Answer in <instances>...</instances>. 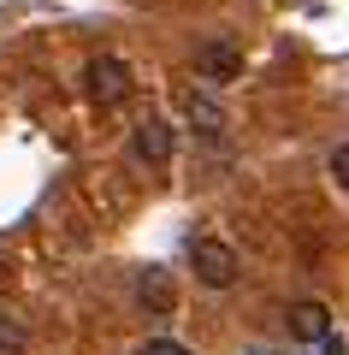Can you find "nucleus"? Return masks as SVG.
I'll use <instances>...</instances> for the list:
<instances>
[{
	"label": "nucleus",
	"instance_id": "1",
	"mask_svg": "<svg viewBox=\"0 0 349 355\" xmlns=\"http://www.w3.org/2000/svg\"><path fill=\"white\" fill-rule=\"evenodd\" d=\"M189 266H196V279L207 284V291H231L237 284V249L225 237H189Z\"/></svg>",
	"mask_w": 349,
	"mask_h": 355
},
{
	"label": "nucleus",
	"instance_id": "2",
	"mask_svg": "<svg viewBox=\"0 0 349 355\" xmlns=\"http://www.w3.org/2000/svg\"><path fill=\"white\" fill-rule=\"evenodd\" d=\"M196 77H207L213 89L237 83V77H243V48H237V42H225V36H207L196 48Z\"/></svg>",
	"mask_w": 349,
	"mask_h": 355
},
{
	"label": "nucleus",
	"instance_id": "3",
	"mask_svg": "<svg viewBox=\"0 0 349 355\" xmlns=\"http://www.w3.org/2000/svg\"><path fill=\"white\" fill-rule=\"evenodd\" d=\"M130 160H142V166L172 160V125H166L160 113H142L137 125H130Z\"/></svg>",
	"mask_w": 349,
	"mask_h": 355
},
{
	"label": "nucleus",
	"instance_id": "4",
	"mask_svg": "<svg viewBox=\"0 0 349 355\" xmlns=\"http://www.w3.org/2000/svg\"><path fill=\"white\" fill-rule=\"evenodd\" d=\"M89 95H95L101 107H119L130 95V65L112 60V53H101V60H89Z\"/></svg>",
	"mask_w": 349,
	"mask_h": 355
},
{
	"label": "nucleus",
	"instance_id": "5",
	"mask_svg": "<svg viewBox=\"0 0 349 355\" xmlns=\"http://www.w3.org/2000/svg\"><path fill=\"white\" fill-rule=\"evenodd\" d=\"M284 326H290V338H302V343H325L332 338V308L325 302H290L284 308Z\"/></svg>",
	"mask_w": 349,
	"mask_h": 355
},
{
	"label": "nucleus",
	"instance_id": "6",
	"mask_svg": "<svg viewBox=\"0 0 349 355\" xmlns=\"http://www.w3.org/2000/svg\"><path fill=\"white\" fill-rule=\"evenodd\" d=\"M137 308L142 314H172L178 308V291H172V272L166 266H142L137 272Z\"/></svg>",
	"mask_w": 349,
	"mask_h": 355
},
{
	"label": "nucleus",
	"instance_id": "7",
	"mask_svg": "<svg viewBox=\"0 0 349 355\" xmlns=\"http://www.w3.org/2000/svg\"><path fill=\"white\" fill-rule=\"evenodd\" d=\"M184 119L201 130V137H219V130H225V107L213 101L207 89H189V95H184Z\"/></svg>",
	"mask_w": 349,
	"mask_h": 355
},
{
	"label": "nucleus",
	"instance_id": "8",
	"mask_svg": "<svg viewBox=\"0 0 349 355\" xmlns=\"http://www.w3.org/2000/svg\"><path fill=\"white\" fill-rule=\"evenodd\" d=\"M24 349H30V331H24V320L0 314V355H24Z\"/></svg>",
	"mask_w": 349,
	"mask_h": 355
},
{
	"label": "nucleus",
	"instance_id": "9",
	"mask_svg": "<svg viewBox=\"0 0 349 355\" xmlns=\"http://www.w3.org/2000/svg\"><path fill=\"white\" fill-rule=\"evenodd\" d=\"M137 355H189V343H178V338H148Z\"/></svg>",
	"mask_w": 349,
	"mask_h": 355
},
{
	"label": "nucleus",
	"instance_id": "10",
	"mask_svg": "<svg viewBox=\"0 0 349 355\" xmlns=\"http://www.w3.org/2000/svg\"><path fill=\"white\" fill-rule=\"evenodd\" d=\"M332 178L349 190V142H337V148H332Z\"/></svg>",
	"mask_w": 349,
	"mask_h": 355
},
{
	"label": "nucleus",
	"instance_id": "11",
	"mask_svg": "<svg viewBox=\"0 0 349 355\" xmlns=\"http://www.w3.org/2000/svg\"><path fill=\"white\" fill-rule=\"evenodd\" d=\"M320 355H343V338H337V331H332V338L320 343Z\"/></svg>",
	"mask_w": 349,
	"mask_h": 355
}]
</instances>
